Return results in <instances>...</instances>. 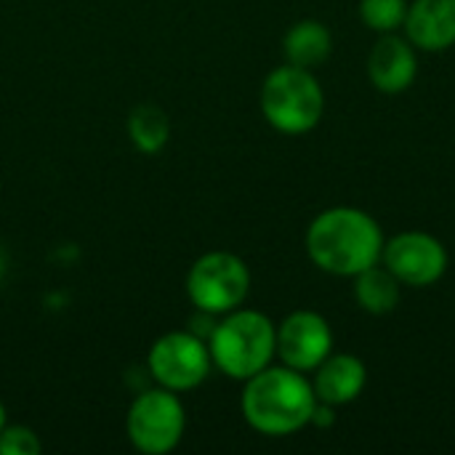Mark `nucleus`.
<instances>
[{
    "mask_svg": "<svg viewBox=\"0 0 455 455\" xmlns=\"http://www.w3.org/2000/svg\"><path fill=\"white\" fill-rule=\"evenodd\" d=\"M307 253L317 269L336 277H355L381 261L384 232L360 208H331L309 224Z\"/></svg>",
    "mask_w": 455,
    "mask_h": 455,
    "instance_id": "obj_1",
    "label": "nucleus"
},
{
    "mask_svg": "<svg viewBox=\"0 0 455 455\" xmlns=\"http://www.w3.org/2000/svg\"><path fill=\"white\" fill-rule=\"evenodd\" d=\"M245 421L267 437H288L312 424L317 395L304 373L283 365L264 368L245 381L243 389Z\"/></svg>",
    "mask_w": 455,
    "mask_h": 455,
    "instance_id": "obj_2",
    "label": "nucleus"
},
{
    "mask_svg": "<svg viewBox=\"0 0 455 455\" xmlns=\"http://www.w3.org/2000/svg\"><path fill=\"white\" fill-rule=\"evenodd\" d=\"M208 349L213 365L224 376L248 381L272 365V357L277 355V328L267 315L237 307L227 312L219 325H213Z\"/></svg>",
    "mask_w": 455,
    "mask_h": 455,
    "instance_id": "obj_3",
    "label": "nucleus"
},
{
    "mask_svg": "<svg viewBox=\"0 0 455 455\" xmlns=\"http://www.w3.org/2000/svg\"><path fill=\"white\" fill-rule=\"evenodd\" d=\"M325 109V96L317 77L293 64H283L261 85V112L267 123L288 136L309 133Z\"/></svg>",
    "mask_w": 455,
    "mask_h": 455,
    "instance_id": "obj_4",
    "label": "nucleus"
},
{
    "mask_svg": "<svg viewBox=\"0 0 455 455\" xmlns=\"http://www.w3.org/2000/svg\"><path fill=\"white\" fill-rule=\"evenodd\" d=\"M248 264L227 251L200 256L187 275V293L203 315H227L248 299Z\"/></svg>",
    "mask_w": 455,
    "mask_h": 455,
    "instance_id": "obj_5",
    "label": "nucleus"
},
{
    "mask_svg": "<svg viewBox=\"0 0 455 455\" xmlns=\"http://www.w3.org/2000/svg\"><path fill=\"white\" fill-rule=\"evenodd\" d=\"M184 427H187L184 405L176 397V392L165 387L141 392L131 403L125 419L128 440L144 455L171 453L181 443Z\"/></svg>",
    "mask_w": 455,
    "mask_h": 455,
    "instance_id": "obj_6",
    "label": "nucleus"
},
{
    "mask_svg": "<svg viewBox=\"0 0 455 455\" xmlns=\"http://www.w3.org/2000/svg\"><path fill=\"white\" fill-rule=\"evenodd\" d=\"M147 363L155 381L176 395L197 389L213 368L208 341L192 331H173L160 336L152 344Z\"/></svg>",
    "mask_w": 455,
    "mask_h": 455,
    "instance_id": "obj_7",
    "label": "nucleus"
},
{
    "mask_svg": "<svg viewBox=\"0 0 455 455\" xmlns=\"http://www.w3.org/2000/svg\"><path fill=\"white\" fill-rule=\"evenodd\" d=\"M384 267L403 283L413 288L435 285L448 269L445 245L427 232H403L384 240Z\"/></svg>",
    "mask_w": 455,
    "mask_h": 455,
    "instance_id": "obj_8",
    "label": "nucleus"
},
{
    "mask_svg": "<svg viewBox=\"0 0 455 455\" xmlns=\"http://www.w3.org/2000/svg\"><path fill=\"white\" fill-rule=\"evenodd\" d=\"M333 349V331L328 320L317 312L299 309L288 315L277 328V355L283 365L309 373L315 371Z\"/></svg>",
    "mask_w": 455,
    "mask_h": 455,
    "instance_id": "obj_9",
    "label": "nucleus"
},
{
    "mask_svg": "<svg viewBox=\"0 0 455 455\" xmlns=\"http://www.w3.org/2000/svg\"><path fill=\"white\" fill-rule=\"evenodd\" d=\"M419 72V59L408 37L387 32L368 56V77L381 93H403Z\"/></svg>",
    "mask_w": 455,
    "mask_h": 455,
    "instance_id": "obj_10",
    "label": "nucleus"
},
{
    "mask_svg": "<svg viewBox=\"0 0 455 455\" xmlns=\"http://www.w3.org/2000/svg\"><path fill=\"white\" fill-rule=\"evenodd\" d=\"M405 37L421 51H448L455 45V0H416L405 13Z\"/></svg>",
    "mask_w": 455,
    "mask_h": 455,
    "instance_id": "obj_11",
    "label": "nucleus"
},
{
    "mask_svg": "<svg viewBox=\"0 0 455 455\" xmlns=\"http://www.w3.org/2000/svg\"><path fill=\"white\" fill-rule=\"evenodd\" d=\"M368 371L363 360L352 355H328L317 368H315V381L312 389L320 403L325 405H347L357 400L365 389Z\"/></svg>",
    "mask_w": 455,
    "mask_h": 455,
    "instance_id": "obj_12",
    "label": "nucleus"
},
{
    "mask_svg": "<svg viewBox=\"0 0 455 455\" xmlns=\"http://www.w3.org/2000/svg\"><path fill=\"white\" fill-rule=\"evenodd\" d=\"M283 51H285L288 64L312 69V67L323 64V61L331 56V51H333L331 29H328L323 21H317V19L296 21V24L285 32Z\"/></svg>",
    "mask_w": 455,
    "mask_h": 455,
    "instance_id": "obj_13",
    "label": "nucleus"
},
{
    "mask_svg": "<svg viewBox=\"0 0 455 455\" xmlns=\"http://www.w3.org/2000/svg\"><path fill=\"white\" fill-rule=\"evenodd\" d=\"M400 280L387 267H368L355 275V299L368 315H389L400 304Z\"/></svg>",
    "mask_w": 455,
    "mask_h": 455,
    "instance_id": "obj_14",
    "label": "nucleus"
},
{
    "mask_svg": "<svg viewBox=\"0 0 455 455\" xmlns=\"http://www.w3.org/2000/svg\"><path fill=\"white\" fill-rule=\"evenodd\" d=\"M128 136L133 147L144 155H157L171 139V120L157 104H139L128 115Z\"/></svg>",
    "mask_w": 455,
    "mask_h": 455,
    "instance_id": "obj_15",
    "label": "nucleus"
},
{
    "mask_svg": "<svg viewBox=\"0 0 455 455\" xmlns=\"http://www.w3.org/2000/svg\"><path fill=\"white\" fill-rule=\"evenodd\" d=\"M408 3L405 0H360V16L365 27L387 35L405 24Z\"/></svg>",
    "mask_w": 455,
    "mask_h": 455,
    "instance_id": "obj_16",
    "label": "nucleus"
},
{
    "mask_svg": "<svg viewBox=\"0 0 455 455\" xmlns=\"http://www.w3.org/2000/svg\"><path fill=\"white\" fill-rule=\"evenodd\" d=\"M43 451L37 435L29 427H3L0 432V455H37Z\"/></svg>",
    "mask_w": 455,
    "mask_h": 455,
    "instance_id": "obj_17",
    "label": "nucleus"
},
{
    "mask_svg": "<svg viewBox=\"0 0 455 455\" xmlns=\"http://www.w3.org/2000/svg\"><path fill=\"white\" fill-rule=\"evenodd\" d=\"M3 427H5V408H3V403H0V432H3Z\"/></svg>",
    "mask_w": 455,
    "mask_h": 455,
    "instance_id": "obj_18",
    "label": "nucleus"
},
{
    "mask_svg": "<svg viewBox=\"0 0 455 455\" xmlns=\"http://www.w3.org/2000/svg\"><path fill=\"white\" fill-rule=\"evenodd\" d=\"M3 275H5V259H3V253H0V280H3Z\"/></svg>",
    "mask_w": 455,
    "mask_h": 455,
    "instance_id": "obj_19",
    "label": "nucleus"
}]
</instances>
